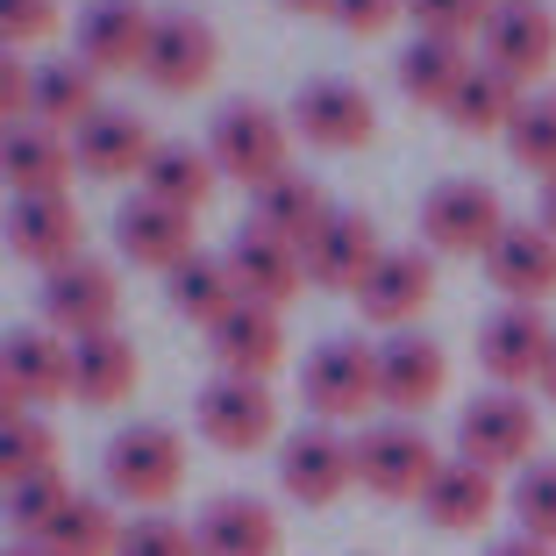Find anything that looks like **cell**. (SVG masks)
<instances>
[{
    "label": "cell",
    "mask_w": 556,
    "mask_h": 556,
    "mask_svg": "<svg viewBox=\"0 0 556 556\" xmlns=\"http://www.w3.org/2000/svg\"><path fill=\"white\" fill-rule=\"evenodd\" d=\"M222 257H229L243 300H257V307H286V300L307 286V257H300L293 243H278L271 229H257V222H243V229H236V243L222 250Z\"/></svg>",
    "instance_id": "44dd1931"
},
{
    "label": "cell",
    "mask_w": 556,
    "mask_h": 556,
    "mask_svg": "<svg viewBox=\"0 0 556 556\" xmlns=\"http://www.w3.org/2000/svg\"><path fill=\"white\" fill-rule=\"evenodd\" d=\"M278 8H293V15H336V0H278Z\"/></svg>",
    "instance_id": "7dc6e473"
},
{
    "label": "cell",
    "mask_w": 556,
    "mask_h": 556,
    "mask_svg": "<svg viewBox=\"0 0 556 556\" xmlns=\"http://www.w3.org/2000/svg\"><path fill=\"white\" fill-rule=\"evenodd\" d=\"M100 471H108V492H115V500L157 514L164 500H179V485H186V435L172 421H136L108 442Z\"/></svg>",
    "instance_id": "6da1fadb"
},
{
    "label": "cell",
    "mask_w": 556,
    "mask_h": 556,
    "mask_svg": "<svg viewBox=\"0 0 556 556\" xmlns=\"http://www.w3.org/2000/svg\"><path fill=\"white\" fill-rule=\"evenodd\" d=\"M143 378V357L122 328H100V336H79L72 343V400L79 407H122Z\"/></svg>",
    "instance_id": "cb8c5ba5"
},
{
    "label": "cell",
    "mask_w": 556,
    "mask_h": 556,
    "mask_svg": "<svg viewBox=\"0 0 556 556\" xmlns=\"http://www.w3.org/2000/svg\"><path fill=\"white\" fill-rule=\"evenodd\" d=\"M115 243H122V257H129L136 271H164L172 278L186 257H193V214L136 193V200H122V214H115Z\"/></svg>",
    "instance_id": "ac0fdd59"
},
{
    "label": "cell",
    "mask_w": 556,
    "mask_h": 556,
    "mask_svg": "<svg viewBox=\"0 0 556 556\" xmlns=\"http://www.w3.org/2000/svg\"><path fill=\"white\" fill-rule=\"evenodd\" d=\"M193 542L200 556H278V514L264 507V500H250V492H222V500H207L193 521Z\"/></svg>",
    "instance_id": "603a6c76"
},
{
    "label": "cell",
    "mask_w": 556,
    "mask_h": 556,
    "mask_svg": "<svg viewBox=\"0 0 556 556\" xmlns=\"http://www.w3.org/2000/svg\"><path fill=\"white\" fill-rule=\"evenodd\" d=\"M8 250L36 271L86 257V222L72 207V193H15L8 200Z\"/></svg>",
    "instance_id": "8fae6325"
},
{
    "label": "cell",
    "mask_w": 556,
    "mask_h": 556,
    "mask_svg": "<svg viewBox=\"0 0 556 556\" xmlns=\"http://www.w3.org/2000/svg\"><path fill=\"white\" fill-rule=\"evenodd\" d=\"M400 15H407V0H336V22L350 36H378V29H393Z\"/></svg>",
    "instance_id": "7bdbcfd3"
},
{
    "label": "cell",
    "mask_w": 556,
    "mask_h": 556,
    "mask_svg": "<svg viewBox=\"0 0 556 556\" xmlns=\"http://www.w3.org/2000/svg\"><path fill=\"white\" fill-rule=\"evenodd\" d=\"M0 108H8L15 122L36 108V72H22V58H8V65H0Z\"/></svg>",
    "instance_id": "ee69618b"
},
{
    "label": "cell",
    "mask_w": 556,
    "mask_h": 556,
    "mask_svg": "<svg viewBox=\"0 0 556 556\" xmlns=\"http://www.w3.org/2000/svg\"><path fill=\"white\" fill-rule=\"evenodd\" d=\"M478 43H485L492 72H507L514 86H535L542 72L556 65V15L542 0H500Z\"/></svg>",
    "instance_id": "7c38bea8"
},
{
    "label": "cell",
    "mask_w": 556,
    "mask_h": 556,
    "mask_svg": "<svg viewBox=\"0 0 556 556\" xmlns=\"http://www.w3.org/2000/svg\"><path fill=\"white\" fill-rule=\"evenodd\" d=\"M521 108H528V100H521V86H514L507 72H492L485 58H478V65H471V79L457 86V100H450L442 115H450V129H464V136H507Z\"/></svg>",
    "instance_id": "d6a6232c"
},
{
    "label": "cell",
    "mask_w": 556,
    "mask_h": 556,
    "mask_svg": "<svg viewBox=\"0 0 556 556\" xmlns=\"http://www.w3.org/2000/svg\"><path fill=\"white\" fill-rule=\"evenodd\" d=\"M164 293H172V307H179L186 321H200V328H214L222 314L243 307V286H236L229 257H207V250H193L179 271L164 278Z\"/></svg>",
    "instance_id": "836d02e7"
},
{
    "label": "cell",
    "mask_w": 556,
    "mask_h": 556,
    "mask_svg": "<svg viewBox=\"0 0 556 556\" xmlns=\"http://www.w3.org/2000/svg\"><path fill=\"white\" fill-rule=\"evenodd\" d=\"M36 542H43L50 556H115L122 549V521H115L108 500H86V492H79V500H72V507L58 514Z\"/></svg>",
    "instance_id": "e575fe53"
},
{
    "label": "cell",
    "mask_w": 556,
    "mask_h": 556,
    "mask_svg": "<svg viewBox=\"0 0 556 556\" xmlns=\"http://www.w3.org/2000/svg\"><path fill=\"white\" fill-rule=\"evenodd\" d=\"M328 214H336V200H328L321 179H307V172H286L278 186L257 193V229H271L278 243H293V250H307L314 236L328 229Z\"/></svg>",
    "instance_id": "f546056e"
},
{
    "label": "cell",
    "mask_w": 556,
    "mask_h": 556,
    "mask_svg": "<svg viewBox=\"0 0 556 556\" xmlns=\"http://www.w3.org/2000/svg\"><path fill=\"white\" fill-rule=\"evenodd\" d=\"M214 179H222V164L207 157V143H157V157H150V172L136 186H143L150 200H164V207L200 214L207 193H214Z\"/></svg>",
    "instance_id": "1f68e13d"
},
{
    "label": "cell",
    "mask_w": 556,
    "mask_h": 556,
    "mask_svg": "<svg viewBox=\"0 0 556 556\" xmlns=\"http://www.w3.org/2000/svg\"><path fill=\"white\" fill-rule=\"evenodd\" d=\"M535 442H542V421L521 393L492 386L478 393L471 407L457 414V457L478 464V471H528L535 464Z\"/></svg>",
    "instance_id": "3957f363"
},
{
    "label": "cell",
    "mask_w": 556,
    "mask_h": 556,
    "mask_svg": "<svg viewBox=\"0 0 556 556\" xmlns=\"http://www.w3.org/2000/svg\"><path fill=\"white\" fill-rule=\"evenodd\" d=\"M36 300H43V328H58L65 343H79V336L115 328L122 278H115V264H100V257H72V264H58V271H43Z\"/></svg>",
    "instance_id": "8992f818"
},
{
    "label": "cell",
    "mask_w": 556,
    "mask_h": 556,
    "mask_svg": "<svg viewBox=\"0 0 556 556\" xmlns=\"http://www.w3.org/2000/svg\"><path fill=\"white\" fill-rule=\"evenodd\" d=\"M214 65H222V36H214L193 8L157 15V29H150V58H143V79L157 86V93H193V86L214 79Z\"/></svg>",
    "instance_id": "4fadbf2b"
},
{
    "label": "cell",
    "mask_w": 556,
    "mask_h": 556,
    "mask_svg": "<svg viewBox=\"0 0 556 556\" xmlns=\"http://www.w3.org/2000/svg\"><path fill=\"white\" fill-rule=\"evenodd\" d=\"M492 8H500V0H407L414 36H435V43H471V36H485Z\"/></svg>",
    "instance_id": "74e56055"
},
{
    "label": "cell",
    "mask_w": 556,
    "mask_h": 556,
    "mask_svg": "<svg viewBox=\"0 0 556 556\" xmlns=\"http://www.w3.org/2000/svg\"><path fill=\"white\" fill-rule=\"evenodd\" d=\"M115 556H200V542H193V528L172 521V514H136V521L122 528Z\"/></svg>",
    "instance_id": "60d3db41"
},
{
    "label": "cell",
    "mask_w": 556,
    "mask_h": 556,
    "mask_svg": "<svg viewBox=\"0 0 556 556\" xmlns=\"http://www.w3.org/2000/svg\"><path fill=\"white\" fill-rule=\"evenodd\" d=\"M442 464L450 457H442L414 421H378V428L357 435V485L378 492V500H421Z\"/></svg>",
    "instance_id": "5b68a950"
},
{
    "label": "cell",
    "mask_w": 556,
    "mask_h": 556,
    "mask_svg": "<svg viewBox=\"0 0 556 556\" xmlns=\"http://www.w3.org/2000/svg\"><path fill=\"white\" fill-rule=\"evenodd\" d=\"M207 350H214V364H222L229 378H264V371H278V357H286V321H278V307L243 300L236 314H222V321L207 328Z\"/></svg>",
    "instance_id": "d4e9b609"
},
{
    "label": "cell",
    "mask_w": 556,
    "mask_h": 556,
    "mask_svg": "<svg viewBox=\"0 0 556 556\" xmlns=\"http://www.w3.org/2000/svg\"><path fill=\"white\" fill-rule=\"evenodd\" d=\"M393 79H400V93H407L414 108H450V100H457V86L471 79V58H464V43L414 36V43L393 58Z\"/></svg>",
    "instance_id": "4dcf8cb0"
},
{
    "label": "cell",
    "mask_w": 556,
    "mask_h": 556,
    "mask_svg": "<svg viewBox=\"0 0 556 556\" xmlns=\"http://www.w3.org/2000/svg\"><path fill=\"white\" fill-rule=\"evenodd\" d=\"M535 222L556 236V179H542V214H535Z\"/></svg>",
    "instance_id": "bcb514c9"
},
{
    "label": "cell",
    "mask_w": 556,
    "mask_h": 556,
    "mask_svg": "<svg viewBox=\"0 0 556 556\" xmlns=\"http://www.w3.org/2000/svg\"><path fill=\"white\" fill-rule=\"evenodd\" d=\"M300 257H307V286H328V293H364V278L378 271L386 243H378V222H371V214L336 207V214H328V229L314 236Z\"/></svg>",
    "instance_id": "9a60e30c"
},
{
    "label": "cell",
    "mask_w": 556,
    "mask_h": 556,
    "mask_svg": "<svg viewBox=\"0 0 556 556\" xmlns=\"http://www.w3.org/2000/svg\"><path fill=\"white\" fill-rule=\"evenodd\" d=\"M8 556H50V549H43V542H15V549H8Z\"/></svg>",
    "instance_id": "c3c4849f"
},
{
    "label": "cell",
    "mask_w": 556,
    "mask_h": 556,
    "mask_svg": "<svg viewBox=\"0 0 556 556\" xmlns=\"http://www.w3.org/2000/svg\"><path fill=\"white\" fill-rule=\"evenodd\" d=\"M72 157H79L86 179H143L150 157H157V136H150V122L129 115V108H100V115L72 136Z\"/></svg>",
    "instance_id": "ffe728a7"
},
{
    "label": "cell",
    "mask_w": 556,
    "mask_h": 556,
    "mask_svg": "<svg viewBox=\"0 0 556 556\" xmlns=\"http://www.w3.org/2000/svg\"><path fill=\"white\" fill-rule=\"evenodd\" d=\"M485 556H556L549 542H535V535H507V542H492Z\"/></svg>",
    "instance_id": "f6af8a7d"
},
{
    "label": "cell",
    "mask_w": 556,
    "mask_h": 556,
    "mask_svg": "<svg viewBox=\"0 0 556 556\" xmlns=\"http://www.w3.org/2000/svg\"><path fill=\"white\" fill-rule=\"evenodd\" d=\"M507 236V207L485 179H442L421 200V243L435 257H485Z\"/></svg>",
    "instance_id": "277c9868"
},
{
    "label": "cell",
    "mask_w": 556,
    "mask_h": 556,
    "mask_svg": "<svg viewBox=\"0 0 556 556\" xmlns=\"http://www.w3.org/2000/svg\"><path fill=\"white\" fill-rule=\"evenodd\" d=\"M278 485H286V500H300V507H336V500L357 485V442H343L328 421L293 428V435L278 442Z\"/></svg>",
    "instance_id": "ba28073f"
},
{
    "label": "cell",
    "mask_w": 556,
    "mask_h": 556,
    "mask_svg": "<svg viewBox=\"0 0 556 556\" xmlns=\"http://www.w3.org/2000/svg\"><path fill=\"white\" fill-rule=\"evenodd\" d=\"M100 108H108V100H100V72L86 65V58H50V65H36L29 122H43V129H58V136H79Z\"/></svg>",
    "instance_id": "4316f807"
},
{
    "label": "cell",
    "mask_w": 556,
    "mask_h": 556,
    "mask_svg": "<svg viewBox=\"0 0 556 556\" xmlns=\"http://www.w3.org/2000/svg\"><path fill=\"white\" fill-rule=\"evenodd\" d=\"M293 129L307 136L314 150H364L378 136V108H371V93L350 86V79H314V86H300V100H293Z\"/></svg>",
    "instance_id": "2e32d148"
},
{
    "label": "cell",
    "mask_w": 556,
    "mask_h": 556,
    "mask_svg": "<svg viewBox=\"0 0 556 556\" xmlns=\"http://www.w3.org/2000/svg\"><path fill=\"white\" fill-rule=\"evenodd\" d=\"M72 500H79V492L65 485V471H36V478H15V485H8V521H15V535H22V542H36V535H43L50 521H58V514L72 507Z\"/></svg>",
    "instance_id": "8d00e7d4"
},
{
    "label": "cell",
    "mask_w": 556,
    "mask_h": 556,
    "mask_svg": "<svg viewBox=\"0 0 556 556\" xmlns=\"http://www.w3.org/2000/svg\"><path fill=\"white\" fill-rule=\"evenodd\" d=\"M193 421L200 435L214 442V450H236V457H250V450H264V442L278 435V400L264 393V378H207L193 393Z\"/></svg>",
    "instance_id": "9c48e42d"
},
{
    "label": "cell",
    "mask_w": 556,
    "mask_h": 556,
    "mask_svg": "<svg viewBox=\"0 0 556 556\" xmlns=\"http://www.w3.org/2000/svg\"><path fill=\"white\" fill-rule=\"evenodd\" d=\"M485 278L507 293V307H542L556 293V236L542 222H507V236L485 250Z\"/></svg>",
    "instance_id": "d6986e66"
},
{
    "label": "cell",
    "mask_w": 556,
    "mask_h": 556,
    "mask_svg": "<svg viewBox=\"0 0 556 556\" xmlns=\"http://www.w3.org/2000/svg\"><path fill=\"white\" fill-rule=\"evenodd\" d=\"M507 150H514L521 172L556 179V100H528L521 115H514V129H507Z\"/></svg>",
    "instance_id": "ab89813d"
},
{
    "label": "cell",
    "mask_w": 556,
    "mask_h": 556,
    "mask_svg": "<svg viewBox=\"0 0 556 556\" xmlns=\"http://www.w3.org/2000/svg\"><path fill=\"white\" fill-rule=\"evenodd\" d=\"M492 507H500V485H492V471H478V464L450 457L435 471V485L421 492V514L442 528V535H464V528H485Z\"/></svg>",
    "instance_id": "f1b7e54d"
},
{
    "label": "cell",
    "mask_w": 556,
    "mask_h": 556,
    "mask_svg": "<svg viewBox=\"0 0 556 556\" xmlns=\"http://www.w3.org/2000/svg\"><path fill=\"white\" fill-rule=\"evenodd\" d=\"M207 157L222 164V179H243L250 193H264L293 172V129L264 100H229L207 129Z\"/></svg>",
    "instance_id": "7a4b0ae2"
},
{
    "label": "cell",
    "mask_w": 556,
    "mask_h": 556,
    "mask_svg": "<svg viewBox=\"0 0 556 556\" xmlns=\"http://www.w3.org/2000/svg\"><path fill=\"white\" fill-rule=\"evenodd\" d=\"M514 521H521V535H535V542H549L556 549V457H535L521 478H514Z\"/></svg>",
    "instance_id": "f35d334b"
},
{
    "label": "cell",
    "mask_w": 556,
    "mask_h": 556,
    "mask_svg": "<svg viewBox=\"0 0 556 556\" xmlns=\"http://www.w3.org/2000/svg\"><path fill=\"white\" fill-rule=\"evenodd\" d=\"M549 350H556V328L542 321V307H500L485 328H478V364H485L492 386H528L549 371Z\"/></svg>",
    "instance_id": "5bb4252c"
},
{
    "label": "cell",
    "mask_w": 556,
    "mask_h": 556,
    "mask_svg": "<svg viewBox=\"0 0 556 556\" xmlns=\"http://www.w3.org/2000/svg\"><path fill=\"white\" fill-rule=\"evenodd\" d=\"M150 29H157V15L143 0H93L79 15V58L93 72H143Z\"/></svg>",
    "instance_id": "7402d4cb"
},
{
    "label": "cell",
    "mask_w": 556,
    "mask_h": 556,
    "mask_svg": "<svg viewBox=\"0 0 556 556\" xmlns=\"http://www.w3.org/2000/svg\"><path fill=\"white\" fill-rule=\"evenodd\" d=\"M0 36L22 58V43H50L58 36V0H0Z\"/></svg>",
    "instance_id": "b9f144b4"
},
{
    "label": "cell",
    "mask_w": 556,
    "mask_h": 556,
    "mask_svg": "<svg viewBox=\"0 0 556 556\" xmlns=\"http://www.w3.org/2000/svg\"><path fill=\"white\" fill-rule=\"evenodd\" d=\"M0 471H8V485L36 471H58V428L43 414H8L0 421Z\"/></svg>",
    "instance_id": "d590c367"
},
{
    "label": "cell",
    "mask_w": 556,
    "mask_h": 556,
    "mask_svg": "<svg viewBox=\"0 0 556 556\" xmlns=\"http://www.w3.org/2000/svg\"><path fill=\"white\" fill-rule=\"evenodd\" d=\"M0 400H8V414H36L43 400H72V343L58 328H8Z\"/></svg>",
    "instance_id": "30bf717a"
},
{
    "label": "cell",
    "mask_w": 556,
    "mask_h": 556,
    "mask_svg": "<svg viewBox=\"0 0 556 556\" xmlns=\"http://www.w3.org/2000/svg\"><path fill=\"white\" fill-rule=\"evenodd\" d=\"M300 400H307L328 428H336V421H357L364 407H378V350L357 343V336L321 343L307 357V371H300Z\"/></svg>",
    "instance_id": "52a82bcc"
},
{
    "label": "cell",
    "mask_w": 556,
    "mask_h": 556,
    "mask_svg": "<svg viewBox=\"0 0 556 556\" xmlns=\"http://www.w3.org/2000/svg\"><path fill=\"white\" fill-rule=\"evenodd\" d=\"M72 136L43 129V122H8V143H0V172L15 193H65L72 179Z\"/></svg>",
    "instance_id": "83f0119b"
},
{
    "label": "cell",
    "mask_w": 556,
    "mask_h": 556,
    "mask_svg": "<svg viewBox=\"0 0 556 556\" xmlns=\"http://www.w3.org/2000/svg\"><path fill=\"white\" fill-rule=\"evenodd\" d=\"M542 393L556 400V350H549V371H542Z\"/></svg>",
    "instance_id": "681fc988"
},
{
    "label": "cell",
    "mask_w": 556,
    "mask_h": 556,
    "mask_svg": "<svg viewBox=\"0 0 556 556\" xmlns=\"http://www.w3.org/2000/svg\"><path fill=\"white\" fill-rule=\"evenodd\" d=\"M442 386H450L442 343H428V336H414V328H400L393 343H378V407H393L400 421H407V414L435 407Z\"/></svg>",
    "instance_id": "e0dca14e"
},
{
    "label": "cell",
    "mask_w": 556,
    "mask_h": 556,
    "mask_svg": "<svg viewBox=\"0 0 556 556\" xmlns=\"http://www.w3.org/2000/svg\"><path fill=\"white\" fill-rule=\"evenodd\" d=\"M428 300H435V264H428V250H386L378 271L364 278L357 307H364V321H378V328H407Z\"/></svg>",
    "instance_id": "484cf974"
}]
</instances>
